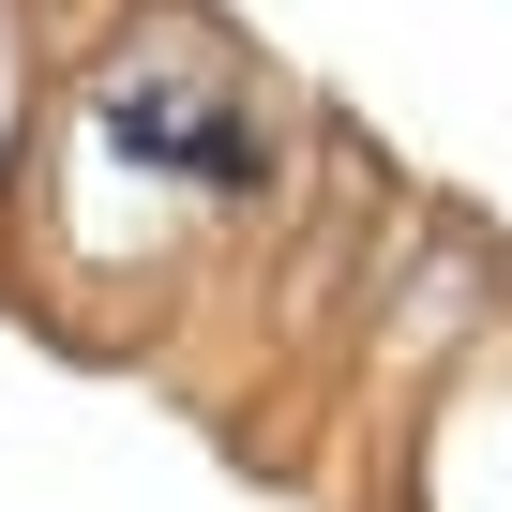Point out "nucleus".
I'll use <instances>...</instances> for the list:
<instances>
[{
  "instance_id": "1",
  "label": "nucleus",
  "mask_w": 512,
  "mask_h": 512,
  "mask_svg": "<svg viewBox=\"0 0 512 512\" xmlns=\"http://www.w3.org/2000/svg\"><path fill=\"white\" fill-rule=\"evenodd\" d=\"M497 317H512V226L407 196V211L377 226V256H362V302H347V407L392 437Z\"/></svg>"
},
{
  "instance_id": "2",
  "label": "nucleus",
  "mask_w": 512,
  "mask_h": 512,
  "mask_svg": "<svg viewBox=\"0 0 512 512\" xmlns=\"http://www.w3.org/2000/svg\"><path fill=\"white\" fill-rule=\"evenodd\" d=\"M392 512H512V317L392 422Z\"/></svg>"
},
{
  "instance_id": "3",
  "label": "nucleus",
  "mask_w": 512,
  "mask_h": 512,
  "mask_svg": "<svg viewBox=\"0 0 512 512\" xmlns=\"http://www.w3.org/2000/svg\"><path fill=\"white\" fill-rule=\"evenodd\" d=\"M46 76H61V31L31 16V0H0V211H16V181H31V121H46Z\"/></svg>"
}]
</instances>
